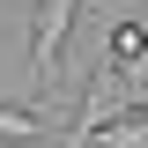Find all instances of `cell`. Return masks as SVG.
<instances>
[{
  "mask_svg": "<svg viewBox=\"0 0 148 148\" xmlns=\"http://www.w3.org/2000/svg\"><path fill=\"white\" fill-rule=\"evenodd\" d=\"M74 22H82V0H37V37H30V89L37 96H52Z\"/></svg>",
  "mask_w": 148,
  "mask_h": 148,
  "instance_id": "1",
  "label": "cell"
},
{
  "mask_svg": "<svg viewBox=\"0 0 148 148\" xmlns=\"http://www.w3.org/2000/svg\"><path fill=\"white\" fill-rule=\"evenodd\" d=\"M89 148H148V119H141V111H119L111 126L89 133Z\"/></svg>",
  "mask_w": 148,
  "mask_h": 148,
  "instance_id": "2",
  "label": "cell"
},
{
  "mask_svg": "<svg viewBox=\"0 0 148 148\" xmlns=\"http://www.w3.org/2000/svg\"><path fill=\"white\" fill-rule=\"evenodd\" d=\"M45 111L37 104H0V141H45Z\"/></svg>",
  "mask_w": 148,
  "mask_h": 148,
  "instance_id": "3",
  "label": "cell"
}]
</instances>
